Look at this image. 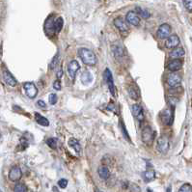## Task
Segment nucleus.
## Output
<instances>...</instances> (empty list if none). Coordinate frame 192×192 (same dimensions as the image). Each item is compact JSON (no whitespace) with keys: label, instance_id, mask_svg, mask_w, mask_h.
Returning <instances> with one entry per match:
<instances>
[{"label":"nucleus","instance_id":"nucleus-1","mask_svg":"<svg viewBox=\"0 0 192 192\" xmlns=\"http://www.w3.org/2000/svg\"><path fill=\"white\" fill-rule=\"evenodd\" d=\"M78 56L85 65L93 66L97 63V57H96L95 53L90 49H85V47H81L78 49Z\"/></svg>","mask_w":192,"mask_h":192},{"label":"nucleus","instance_id":"nucleus-2","mask_svg":"<svg viewBox=\"0 0 192 192\" xmlns=\"http://www.w3.org/2000/svg\"><path fill=\"white\" fill-rule=\"evenodd\" d=\"M169 146H170L169 138H168L167 136H161L157 140L156 148H157V151H159V153L166 154L168 150H169Z\"/></svg>","mask_w":192,"mask_h":192},{"label":"nucleus","instance_id":"nucleus-3","mask_svg":"<svg viewBox=\"0 0 192 192\" xmlns=\"http://www.w3.org/2000/svg\"><path fill=\"white\" fill-rule=\"evenodd\" d=\"M103 77L105 79V82L108 86V89L112 96H115V85H114V80H113V76L109 69H105V73H103Z\"/></svg>","mask_w":192,"mask_h":192},{"label":"nucleus","instance_id":"nucleus-4","mask_svg":"<svg viewBox=\"0 0 192 192\" xmlns=\"http://www.w3.org/2000/svg\"><path fill=\"white\" fill-rule=\"evenodd\" d=\"M154 137H155V133H154L153 130H151V127L146 126V127H144V129L142 130L141 138H142L144 143L150 144L151 141L154 140Z\"/></svg>","mask_w":192,"mask_h":192},{"label":"nucleus","instance_id":"nucleus-5","mask_svg":"<svg viewBox=\"0 0 192 192\" xmlns=\"http://www.w3.org/2000/svg\"><path fill=\"white\" fill-rule=\"evenodd\" d=\"M23 88H24V91L27 95V97L30 99H34L37 94H38V89L34 83L32 82H26L23 85Z\"/></svg>","mask_w":192,"mask_h":192},{"label":"nucleus","instance_id":"nucleus-6","mask_svg":"<svg viewBox=\"0 0 192 192\" xmlns=\"http://www.w3.org/2000/svg\"><path fill=\"white\" fill-rule=\"evenodd\" d=\"M126 20L127 23H129V24H131L133 26H137V25H139V23H140L139 15L136 12L130 11V12H129L126 14Z\"/></svg>","mask_w":192,"mask_h":192},{"label":"nucleus","instance_id":"nucleus-7","mask_svg":"<svg viewBox=\"0 0 192 192\" xmlns=\"http://www.w3.org/2000/svg\"><path fill=\"white\" fill-rule=\"evenodd\" d=\"M79 69H80V65H79V63L76 60H73L69 64V66H68V74H69V75L70 76L71 79L75 78V75H76Z\"/></svg>","mask_w":192,"mask_h":192},{"label":"nucleus","instance_id":"nucleus-8","mask_svg":"<svg viewBox=\"0 0 192 192\" xmlns=\"http://www.w3.org/2000/svg\"><path fill=\"white\" fill-rule=\"evenodd\" d=\"M170 33H171V27L169 24H167V23H164V24L160 25L157 29V36L160 39L168 38Z\"/></svg>","mask_w":192,"mask_h":192},{"label":"nucleus","instance_id":"nucleus-9","mask_svg":"<svg viewBox=\"0 0 192 192\" xmlns=\"http://www.w3.org/2000/svg\"><path fill=\"white\" fill-rule=\"evenodd\" d=\"M21 177H22V172L19 166L13 167L9 172V179L12 181H18L21 179Z\"/></svg>","mask_w":192,"mask_h":192},{"label":"nucleus","instance_id":"nucleus-10","mask_svg":"<svg viewBox=\"0 0 192 192\" xmlns=\"http://www.w3.org/2000/svg\"><path fill=\"white\" fill-rule=\"evenodd\" d=\"M181 82V78L177 74H172L167 78V83L171 88H176V87L180 86Z\"/></svg>","mask_w":192,"mask_h":192},{"label":"nucleus","instance_id":"nucleus-11","mask_svg":"<svg viewBox=\"0 0 192 192\" xmlns=\"http://www.w3.org/2000/svg\"><path fill=\"white\" fill-rule=\"evenodd\" d=\"M131 111H132L133 116L136 118L139 122H142L144 120V118H145V115H144V110L140 105H133L132 107H131Z\"/></svg>","mask_w":192,"mask_h":192},{"label":"nucleus","instance_id":"nucleus-12","mask_svg":"<svg viewBox=\"0 0 192 192\" xmlns=\"http://www.w3.org/2000/svg\"><path fill=\"white\" fill-rule=\"evenodd\" d=\"M180 45V38L177 35H172L170 37H168V39L165 42V46L167 49H174Z\"/></svg>","mask_w":192,"mask_h":192},{"label":"nucleus","instance_id":"nucleus-13","mask_svg":"<svg viewBox=\"0 0 192 192\" xmlns=\"http://www.w3.org/2000/svg\"><path fill=\"white\" fill-rule=\"evenodd\" d=\"M173 117H174L173 110L172 109H166V110L163 111V113H162V122L167 126H170L173 123V119H174Z\"/></svg>","mask_w":192,"mask_h":192},{"label":"nucleus","instance_id":"nucleus-14","mask_svg":"<svg viewBox=\"0 0 192 192\" xmlns=\"http://www.w3.org/2000/svg\"><path fill=\"white\" fill-rule=\"evenodd\" d=\"M3 78H4V81L8 84V85H10L12 87H15V85H17V79H15L13 75L10 73L9 70H4V73H3Z\"/></svg>","mask_w":192,"mask_h":192},{"label":"nucleus","instance_id":"nucleus-15","mask_svg":"<svg viewBox=\"0 0 192 192\" xmlns=\"http://www.w3.org/2000/svg\"><path fill=\"white\" fill-rule=\"evenodd\" d=\"M114 24H115V26L120 30V32H122V33H126V32L129 31L127 25L126 24L125 20H124L122 18H117V19L114 20Z\"/></svg>","mask_w":192,"mask_h":192},{"label":"nucleus","instance_id":"nucleus-16","mask_svg":"<svg viewBox=\"0 0 192 192\" xmlns=\"http://www.w3.org/2000/svg\"><path fill=\"white\" fill-rule=\"evenodd\" d=\"M182 67V62L179 59H173L172 61L169 62L168 64V70L171 71H177L179 70H181Z\"/></svg>","mask_w":192,"mask_h":192},{"label":"nucleus","instance_id":"nucleus-17","mask_svg":"<svg viewBox=\"0 0 192 192\" xmlns=\"http://www.w3.org/2000/svg\"><path fill=\"white\" fill-rule=\"evenodd\" d=\"M185 50L181 47H176L175 49H173L171 52H170V57L173 58V59H179L181 57H183L185 56Z\"/></svg>","mask_w":192,"mask_h":192},{"label":"nucleus","instance_id":"nucleus-18","mask_svg":"<svg viewBox=\"0 0 192 192\" xmlns=\"http://www.w3.org/2000/svg\"><path fill=\"white\" fill-rule=\"evenodd\" d=\"M98 174H99L100 177L103 180H107L110 177V172L108 170V168L105 167V166H100L98 169Z\"/></svg>","mask_w":192,"mask_h":192},{"label":"nucleus","instance_id":"nucleus-19","mask_svg":"<svg viewBox=\"0 0 192 192\" xmlns=\"http://www.w3.org/2000/svg\"><path fill=\"white\" fill-rule=\"evenodd\" d=\"M35 119L39 125H41L43 126H49V121L47 120L45 117L42 116L41 114L39 113H35Z\"/></svg>","mask_w":192,"mask_h":192},{"label":"nucleus","instance_id":"nucleus-20","mask_svg":"<svg viewBox=\"0 0 192 192\" xmlns=\"http://www.w3.org/2000/svg\"><path fill=\"white\" fill-rule=\"evenodd\" d=\"M156 177V172L153 170H149L143 173V179L145 181H153Z\"/></svg>","mask_w":192,"mask_h":192},{"label":"nucleus","instance_id":"nucleus-21","mask_svg":"<svg viewBox=\"0 0 192 192\" xmlns=\"http://www.w3.org/2000/svg\"><path fill=\"white\" fill-rule=\"evenodd\" d=\"M136 12L139 15V17H141L143 19H149L151 17V13L147 9H144V8L137 7L136 8Z\"/></svg>","mask_w":192,"mask_h":192},{"label":"nucleus","instance_id":"nucleus-22","mask_svg":"<svg viewBox=\"0 0 192 192\" xmlns=\"http://www.w3.org/2000/svg\"><path fill=\"white\" fill-rule=\"evenodd\" d=\"M69 145H70L71 148H74V149L77 151V153H79V151H80V150H81L80 144H79V142H78L76 139H75V138H71V139L69 140Z\"/></svg>","mask_w":192,"mask_h":192},{"label":"nucleus","instance_id":"nucleus-23","mask_svg":"<svg viewBox=\"0 0 192 192\" xmlns=\"http://www.w3.org/2000/svg\"><path fill=\"white\" fill-rule=\"evenodd\" d=\"M92 79H93V76L89 71H84L81 75V81L84 84H89L92 81Z\"/></svg>","mask_w":192,"mask_h":192},{"label":"nucleus","instance_id":"nucleus-24","mask_svg":"<svg viewBox=\"0 0 192 192\" xmlns=\"http://www.w3.org/2000/svg\"><path fill=\"white\" fill-rule=\"evenodd\" d=\"M54 23L52 19L49 18V19H47L45 21V31L46 32H53L55 31V25H54Z\"/></svg>","mask_w":192,"mask_h":192},{"label":"nucleus","instance_id":"nucleus-25","mask_svg":"<svg viewBox=\"0 0 192 192\" xmlns=\"http://www.w3.org/2000/svg\"><path fill=\"white\" fill-rule=\"evenodd\" d=\"M127 91H129V95L130 97L133 100H138L139 98V92L135 89V88H133L132 86L129 87V89H127Z\"/></svg>","mask_w":192,"mask_h":192},{"label":"nucleus","instance_id":"nucleus-26","mask_svg":"<svg viewBox=\"0 0 192 192\" xmlns=\"http://www.w3.org/2000/svg\"><path fill=\"white\" fill-rule=\"evenodd\" d=\"M54 22H55V23H54V25H55V32H56V33H59V32H60V31L62 30V28H63L64 20H63L62 18H58Z\"/></svg>","mask_w":192,"mask_h":192},{"label":"nucleus","instance_id":"nucleus-27","mask_svg":"<svg viewBox=\"0 0 192 192\" xmlns=\"http://www.w3.org/2000/svg\"><path fill=\"white\" fill-rule=\"evenodd\" d=\"M112 51L116 56H122L123 55V47L118 45H112Z\"/></svg>","mask_w":192,"mask_h":192},{"label":"nucleus","instance_id":"nucleus-28","mask_svg":"<svg viewBox=\"0 0 192 192\" xmlns=\"http://www.w3.org/2000/svg\"><path fill=\"white\" fill-rule=\"evenodd\" d=\"M14 190L17 192H25V191H27V188L24 185H22V183H18V185L15 186Z\"/></svg>","mask_w":192,"mask_h":192},{"label":"nucleus","instance_id":"nucleus-29","mask_svg":"<svg viewBox=\"0 0 192 192\" xmlns=\"http://www.w3.org/2000/svg\"><path fill=\"white\" fill-rule=\"evenodd\" d=\"M46 144L50 148L56 149V147H57V140H56L55 138H49V139L46 140Z\"/></svg>","mask_w":192,"mask_h":192},{"label":"nucleus","instance_id":"nucleus-30","mask_svg":"<svg viewBox=\"0 0 192 192\" xmlns=\"http://www.w3.org/2000/svg\"><path fill=\"white\" fill-rule=\"evenodd\" d=\"M181 192H191L192 191V186L188 183H186V185L181 186V187L180 188Z\"/></svg>","mask_w":192,"mask_h":192},{"label":"nucleus","instance_id":"nucleus-31","mask_svg":"<svg viewBox=\"0 0 192 192\" xmlns=\"http://www.w3.org/2000/svg\"><path fill=\"white\" fill-rule=\"evenodd\" d=\"M183 5H185L186 9L189 12L192 11V0H182Z\"/></svg>","mask_w":192,"mask_h":192},{"label":"nucleus","instance_id":"nucleus-32","mask_svg":"<svg viewBox=\"0 0 192 192\" xmlns=\"http://www.w3.org/2000/svg\"><path fill=\"white\" fill-rule=\"evenodd\" d=\"M57 95L56 94H50L49 97V103L50 105H55L56 102H57Z\"/></svg>","mask_w":192,"mask_h":192},{"label":"nucleus","instance_id":"nucleus-33","mask_svg":"<svg viewBox=\"0 0 192 192\" xmlns=\"http://www.w3.org/2000/svg\"><path fill=\"white\" fill-rule=\"evenodd\" d=\"M57 63H58V54H57V55H55V57L52 59L51 64H50V69H51V70L55 69L56 65H57Z\"/></svg>","mask_w":192,"mask_h":192},{"label":"nucleus","instance_id":"nucleus-34","mask_svg":"<svg viewBox=\"0 0 192 192\" xmlns=\"http://www.w3.org/2000/svg\"><path fill=\"white\" fill-rule=\"evenodd\" d=\"M58 186L61 187V188H65L67 186H68V181L66 179H61L59 181H58Z\"/></svg>","mask_w":192,"mask_h":192},{"label":"nucleus","instance_id":"nucleus-35","mask_svg":"<svg viewBox=\"0 0 192 192\" xmlns=\"http://www.w3.org/2000/svg\"><path fill=\"white\" fill-rule=\"evenodd\" d=\"M53 88L55 90H61V82H60V80L58 79V80H56V81H54V83H53Z\"/></svg>","mask_w":192,"mask_h":192},{"label":"nucleus","instance_id":"nucleus-36","mask_svg":"<svg viewBox=\"0 0 192 192\" xmlns=\"http://www.w3.org/2000/svg\"><path fill=\"white\" fill-rule=\"evenodd\" d=\"M121 127H122V130H123V132H124L125 137L127 139V141H130L129 134H127V131H126V127H125V126H124V124H123V123H121Z\"/></svg>","mask_w":192,"mask_h":192},{"label":"nucleus","instance_id":"nucleus-37","mask_svg":"<svg viewBox=\"0 0 192 192\" xmlns=\"http://www.w3.org/2000/svg\"><path fill=\"white\" fill-rule=\"evenodd\" d=\"M38 105H39V106H41V107H45V106H46L45 102L44 100H39V101H38Z\"/></svg>","mask_w":192,"mask_h":192},{"label":"nucleus","instance_id":"nucleus-38","mask_svg":"<svg viewBox=\"0 0 192 192\" xmlns=\"http://www.w3.org/2000/svg\"><path fill=\"white\" fill-rule=\"evenodd\" d=\"M62 75H63V70H62V68H61V69H59L58 73H57V78L60 79V78L62 77Z\"/></svg>","mask_w":192,"mask_h":192}]
</instances>
